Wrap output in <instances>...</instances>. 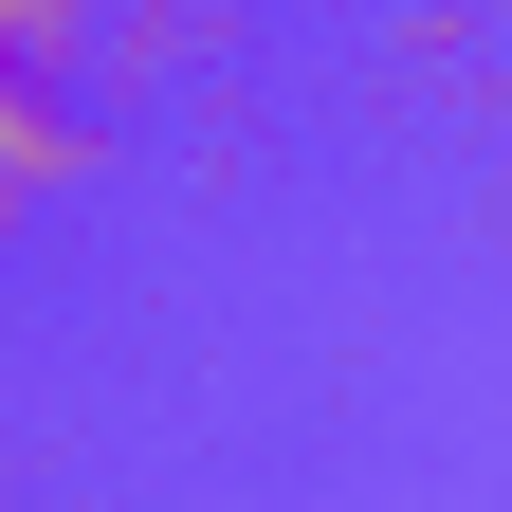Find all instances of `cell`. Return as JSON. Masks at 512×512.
Masks as SVG:
<instances>
[{
    "mask_svg": "<svg viewBox=\"0 0 512 512\" xmlns=\"http://www.w3.org/2000/svg\"><path fill=\"white\" fill-rule=\"evenodd\" d=\"M110 183V74H37V55H0V220L74 202Z\"/></svg>",
    "mask_w": 512,
    "mask_h": 512,
    "instance_id": "1",
    "label": "cell"
},
{
    "mask_svg": "<svg viewBox=\"0 0 512 512\" xmlns=\"http://www.w3.org/2000/svg\"><path fill=\"white\" fill-rule=\"evenodd\" d=\"M220 37H238V0H110V19H92V74L110 92H183V74H220Z\"/></svg>",
    "mask_w": 512,
    "mask_h": 512,
    "instance_id": "2",
    "label": "cell"
}]
</instances>
